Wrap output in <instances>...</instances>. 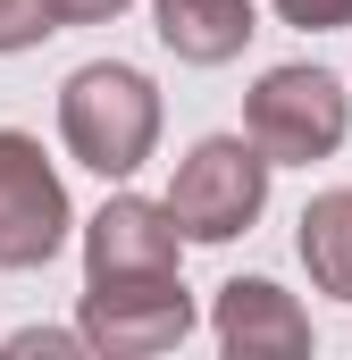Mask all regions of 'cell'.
Instances as JSON below:
<instances>
[{
  "mask_svg": "<svg viewBox=\"0 0 352 360\" xmlns=\"http://www.w3.org/2000/svg\"><path fill=\"white\" fill-rule=\"evenodd\" d=\"M59 143H68L76 168L126 184L151 151H160V92H151V76L126 68V59L76 68V76L59 84Z\"/></svg>",
  "mask_w": 352,
  "mask_h": 360,
  "instance_id": "6da1fadb",
  "label": "cell"
},
{
  "mask_svg": "<svg viewBox=\"0 0 352 360\" xmlns=\"http://www.w3.org/2000/svg\"><path fill=\"white\" fill-rule=\"evenodd\" d=\"M268 210V160L252 134H201L168 184V218L184 243H235Z\"/></svg>",
  "mask_w": 352,
  "mask_h": 360,
  "instance_id": "7a4b0ae2",
  "label": "cell"
},
{
  "mask_svg": "<svg viewBox=\"0 0 352 360\" xmlns=\"http://www.w3.org/2000/svg\"><path fill=\"white\" fill-rule=\"evenodd\" d=\"M244 134L260 143L268 168H310V160H336L352 134V92L327 68H268L252 101H244Z\"/></svg>",
  "mask_w": 352,
  "mask_h": 360,
  "instance_id": "3957f363",
  "label": "cell"
},
{
  "mask_svg": "<svg viewBox=\"0 0 352 360\" xmlns=\"http://www.w3.org/2000/svg\"><path fill=\"white\" fill-rule=\"evenodd\" d=\"M76 335L84 352L101 360H151V352H176L193 335V293L184 276H109V285H84L76 302Z\"/></svg>",
  "mask_w": 352,
  "mask_h": 360,
  "instance_id": "277c9868",
  "label": "cell"
},
{
  "mask_svg": "<svg viewBox=\"0 0 352 360\" xmlns=\"http://www.w3.org/2000/svg\"><path fill=\"white\" fill-rule=\"evenodd\" d=\"M68 226L76 210H68L59 168L42 160V143L0 126V269H51L68 252Z\"/></svg>",
  "mask_w": 352,
  "mask_h": 360,
  "instance_id": "5b68a950",
  "label": "cell"
},
{
  "mask_svg": "<svg viewBox=\"0 0 352 360\" xmlns=\"http://www.w3.org/2000/svg\"><path fill=\"white\" fill-rule=\"evenodd\" d=\"M184 260V235H176L168 201H143V193H109L84 226V285L109 276H168Z\"/></svg>",
  "mask_w": 352,
  "mask_h": 360,
  "instance_id": "8992f818",
  "label": "cell"
},
{
  "mask_svg": "<svg viewBox=\"0 0 352 360\" xmlns=\"http://www.w3.org/2000/svg\"><path fill=\"white\" fill-rule=\"evenodd\" d=\"M210 335L235 360H302L310 352V310L268 276H227L218 310H210Z\"/></svg>",
  "mask_w": 352,
  "mask_h": 360,
  "instance_id": "52a82bcc",
  "label": "cell"
},
{
  "mask_svg": "<svg viewBox=\"0 0 352 360\" xmlns=\"http://www.w3.org/2000/svg\"><path fill=\"white\" fill-rule=\"evenodd\" d=\"M151 34L168 42L184 68H227L260 34V8L252 0H151Z\"/></svg>",
  "mask_w": 352,
  "mask_h": 360,
  "instance_id": "ba28073f",
  "label": "cell"
},
{
  "mask_svg": "<svg viewBox=\"0 0 352 360\" xmlns=\"http://www.w3.org/2000/svg\"><path fill=\"white\" fill-rule=\"evenodd\" d=\"M302 269H310V285L319 293H336V302H352V184H336V193H310V210H302Z\"/></svg>",
  "mask_w": 352,
  "mask_h": 360,
  "instance_id": "9c48e42d",
  "label": "cell"
},
{
  "mask_svg": "<svg viewBox=\"0 0 352 360\" xmlns=\"http://www.w3.org/2000/svg\"><path fill=\"white\" fill-rule=\"evenodd\" d=\"M42 34H59L42 0H0V59H8V51H34Z\"/></svg>",
  "mask_w": 352,
  "mask_h": 360,
  "instance_id": "30bf717a",
  "label": "cell"
},
{
  "mask_svg": "<svg viewBox=\"0 0 352 360\" xmlns=\"http://www.w3.org/2000/svg\"><path fill=\"white\" fill-rule=\"evenodd\" d=\"M0 352H8V360H34V352H42V360H68V352H84V335H76V327H17Z\"/></svg>",
  "mask_w": 352,
  "mask_h": 360,
  "instance_id": "8fae6325",
  "label": "cell"
},
{
  "mask_svg": "<svg viewBox=\"0 0 352 360\" xmlns=\"http://www.w3.org/2000/svg\"><path fill=\"white\" fill-rule=\"evenodd\" d=\"M277 17L302 34H336V25H352V0H277Z\"/></svg>",
  "mask_w": 352,
  "mask_h": 360,
  "instance_id": "7c38bea8",
  "label": "cell"
},
{
  "mask_svg": "<svg viewBox=\"0 0 352 360\" xmlns=\"http://www.w3.org/2000/svg\"><path fill=\"white\" fill-rule=\"evenodd\" d=\"M51 8V25H101V17H118L126 0H42Z\"/></svg>",
  "mask_w": 352,
  "mask_h": 360,
  "instance_id": "4fadbf2b",
  "label": "cell"
}]
</instances>
